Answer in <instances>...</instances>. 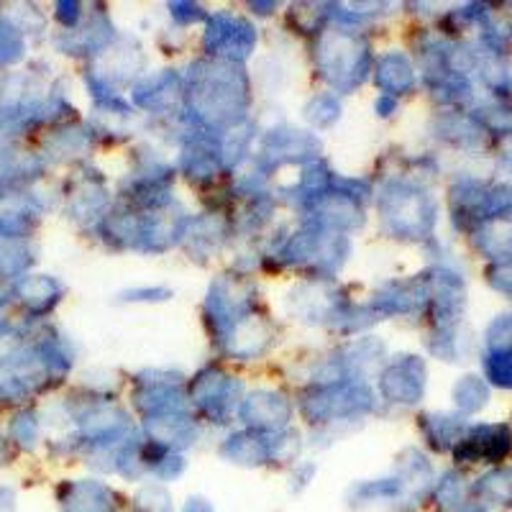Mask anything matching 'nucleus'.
Returning <instances> with one entry per match:
<instances>
[{
    "label": "nucleus",
    "mask_w": 512,
    "mask_h": 512,
    "mask_svg": "<svg viewBox=\"0 0 512 512\" xmlns=\"http://www.w3.org/2000/svg\"><path fill=\"white\" fill-rule=\"evenodd\" d=\"M489 374L495 377V382L512 387V354L495 356V359L489 361Z\"/></svg>",
    "instance_id": "obj_1"
},
{
    "label": "nucleus",
    "mask_w": 512,
    "mask_h": 512,
    "mask_svg": "<svg viewBox=\"0 0 512 512\" xmlns=\"http://www.w3.org/2000/svg\"><path fill=\"white\" fill-rule=\"evenodd\" d=\"M187 512H210V510H208V507H203V510H195V505H192Z\"/></svg>",
    "instance_id": "obj_2"
},
{
    "label": "nucleus",
    "mask_w": 512,
    "mask_h": 512,
    "mask_svg": "<svg viewBox=\"0 0 512 512\" xmlns=\"http://www.w3.org/2000/svg\"><path fill=\"white\" fill-rule=\"evenodd\" d=\"M469 512H482V510H469Z\"/></svg>",
    "instance_id": "obj_3"
}]
</instances>
